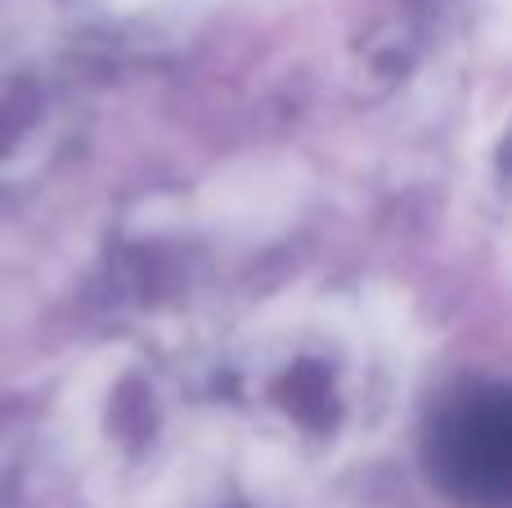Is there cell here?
Returning a JSON list of instances; mask_svg holds the SVG:
<instances>
[{
  "label": "cell",
  "mask_w": 512,
  "mask_h": 508,
  "mask_svg": "<svg viewBox=\"0 0 512 508\" xmlns=\"http://www.w3.org/2000/svg\"><path fill=\"white\" fill-rule=\"evenodd\" d=\"M230 396L239 419L270 446L333 459L387 419L396 356L360 306L301 297L274 306L243 333L230 360Z\"/></svg>",
  "instance_id": "cell-1"
},
{
  "label": "cell",
  "mask_w": 512,
  "mask_h": 508,
  "mask_svg": "<svg viewBox=\"0 0 512 508\" xmlns=\"http://www.w3.org/2000/svg\"><path fill=\"white\" fill-rule=\"evenodd\" d=\"M90 5L108 9V14H144V9H158V5H171V0H90Z\"/></svg>",
  "instance_id": "cell-2"
}]
</instances>
